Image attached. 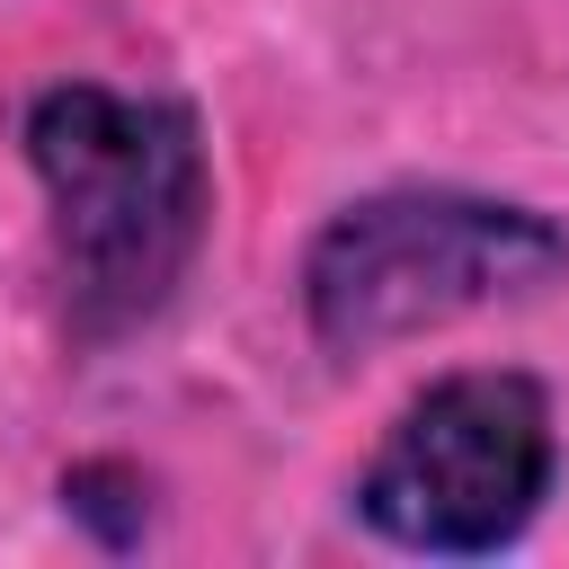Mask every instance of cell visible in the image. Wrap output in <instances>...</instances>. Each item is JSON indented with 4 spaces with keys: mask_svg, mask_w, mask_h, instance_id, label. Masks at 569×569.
Listing matches in <instances>:
<instances>
[{
    "mask_svg": "<svg viewBox=\"0 0 569 569\" xmlns=\"http://www.w3.org/2000/svg\"><path fill=\"white\" fill-rule=\"evenodd\" d=\"M27 160L53 204L62 302L80 338H116L169 302L204 240V133L178 98L53 80L27 107Z\"/></svg>",
    "mask_w": 569,
    "mask_h": 569,
    "instance_id": "cell-1",
    "label": "cell"
},
{
    "mask_svg": "<svg viewBox=\"0 0 569 569\" xmlns=\"http://www.w3.org/2000/svg\"><path fill=\"white\" fill-rule=\"evenodd\" d=\"M551 276H569V231L551 213L471 187H382L338 204L302 249V320L329 356H373L542 293Z\"/></svg>",
    "mask_w": 569,
    "mask_h": 569,
    "instance_id": "cell-2",
    "label": "cell"
},
{
    "mask_svg": "<svg viewBox=\"0 0 569 569\" xmlns=\"http://www.w3.org/2000/svg\"><path fill=\"white\" fill-rule=\"evenodd\" d=\"M560 480V427L533 373L471 365L427 382L356 471V516L427 560L507 551Z\"/></svg>",
    "mask_w": 569,
    "mask_h": 569,
    "instance_id": "cell-3",
    "label": "cell"
}]
</instances>
